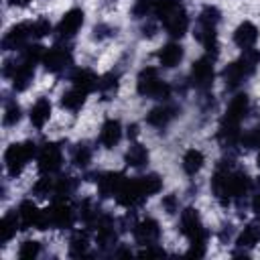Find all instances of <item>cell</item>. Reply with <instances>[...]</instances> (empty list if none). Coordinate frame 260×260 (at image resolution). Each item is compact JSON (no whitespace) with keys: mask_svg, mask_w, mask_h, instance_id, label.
<instances>
[{"mask_svg":"<svg viewBox=\"0 0 260 260\" xmlns=\"http://www.w3.org/2000/svg\"><path fill=\"white\" fill-rule=\"evenodd\" d=\"M252 191H254V179L246 171L236 169L230 158L219 160L211 177V193L223 207H228L238 199H248Z\"/></svg>","mask_w":260,"mask_h":260,"instance_id":"obj_1","label":"cell"},{"mask_svg":"<svg viewBox=\"0 0 260 260\" xmlns=\"http://www.w3.org/2000/svg\"><path fill=\"white\" fill-rule=\"evenodd\" d=\"M250 112V100L246 93H236L228 108H225V114L219 122V130H217V140L221 144L223 150L232 152L240 146V138H242V122L246 120Z\"/></svg>","mask_w":260,"mask_h":260,"instance_id":"obj_2","label":"cell"},{"mask_svg":"<svg viewBox=\"0 0 260 260\" xmlns=\"http://www.w3.org/2000/svg\"><path fill=\"white\" fill-rule=\"evenodd\" d=\"M179 232L189 240V256L201 258L207 250V230L203 228V221L199 217V211L195 207H185L179 217Z\"/></svg>","mask_w":260,"mask_h":260,"instance_id":"obj_3","label":"cell"},{"mask_svg":"<svg viewBox=\"0 0 260 260\" xmlns=\"http://www.w3.org/2000/svg\"><path fill=\"white\" fill-rule=\"evenodd\" d=\"M221 20V12L215 6H203L197 20H195V28L193 35L195 39L203 45L205 53L211 57H217L219 53V43H217V24Z\"/></svg>","mask_w":260,"mask_h":260,"instance_id":"obj_4","label":"cell"},{"mask_svg":"<svg viewBox=\"0 0 260 260\" xmlns=\"http://www.w3.org/2000/svg\"><path fill=\"white\" fill-rule=\"evenodd\" d=\"M258 65H260V51L258 49L252 47V49L242 51V55L236 61L228 63L221 71V79H223L225 87L228 89H238L248 77H252L256 73Z\"/></svg>","mask_w":260,"mask_h":260,"instance_id":"obj_5","label":"cell"},{"mask_svg":"<svg viewBox=\"0 0 260 260\" xmlns=\"http://www.w3.org/2000/svg\"><path fill=\"white\" fill-rule=\"evenodd\" d=\"M154 14L162 22L165 32L173 39H181L189 30V14L181 0H158Z\"/></svg>","mask_w":260,"mask_h":260,"instance_id":"obj_6","label":"cell"},{"mask_svg":"<svg viewBox=\"0 0 260 260\" xmlns=\"http://www.w3.org/2000/svg\"><path fill=\"white\" fill-rule=\"evenodd\" d=\"M77 213L69 199H53V203L43 209L37 230H71Z\"/></svg>","mask_w":260,"mask_h":260,"instance_id":"obj_7","label":"cell"},{"mask_svg":"<svg viewBox=\"0 0 260 260\" xmlns=\"http://www.w3.org/2000/svg\"><path fill=\"white\" fill-rule=\"evenodd\" d=\"M136 91L142 98L150 100H169L171 98V85L160 79L156 67H144L136 77Z\"/></svg>","mask_w":260,"mask_h":260,"instance_id":"obj_8","label":"cell"},{"mask_svg":"<svg viewBox=\"0 0 260 260\" xmlns=\"http://www.w3.org/2000/svg\"><path fill=\"white\" fill-rule=\"evenodd\" d=\"M39 148L32 140H22V142H14L6 148L4 152V165H6V173L10 177H16L22 173V169L37 156Z\"/></svg>","mask_w":260,"mask_h":260,"instance_id":"obj_9","label":"cell"},{"mask_svg":"<svg viewBox=\"0 0 260 260\" xmlns=\"http://www.w3.org/2000/svg\"><path fill=\"white\" fill-rule=\"evenodd\" d=\"M114 199H116L118 205H122L126 209H134V207L142 205L148 199V195H146V191H144V187L140 183V177H132V179L126 177L122 181V185H120V189H118Z\"/></svg>","mask_w":260,"mask_h":260,"instance_id":"obj_10","label":"cell"},{"mask_svg":"<svg viewBox=\"0 0 260 260\" xmlns=\"http://www.w3.org/2000/svg\"><path fill=\"white\" fill-rule=\"evenodd\" d=\"M213 63H215V57H211V55L205 53L201 59H197V61L191 65L189 81H191V85H193L197 91H209V89H211L213 79H215Z\"/></svg>","mask_w":260,"mask_h":260,"instance_id":"obj_11","label":"cell"},{"mask_svg":"<svg viewBox=\"0 0 260 260\" xmlns=\"http://www.w3.org/2000/svg\"><path fill=\"white\" fill-rule=\"evenodd\" d=\"M63 150L57 142H45L37 152V167L41 175H55L61 171Z\"/></svg>","mask_w":260,"mask_h":260,"instance_id":"obj_12","label":"cell"},{"mask_svg":"<svg viewBox=\"0 0 260 260\" xmlns=\"http://www.w3.org/2000/svg\"><path fill=\"white\" fill-rule=\"evenodd\" d=\"M41 63L51 73H63L65 69H69L73 65V53H71V49L67 45L57 43V45H53L51 49L45 51Z\"/></svg>","mask_w":260,"mask_h":260,"instance_id":"obj_13","label":"cell"},{"mask_svg":"<svg viewBox=\"0 0 260 260\" xmlns=\"http://www.w3.org/2000/svg\"><path fill=\"white\" fill-rule=\"evenodd\" d=\"M116 219L110 213H102L95 223V244L102 252H114V246L118 242V228Z\"/></svg>","mask_w":260,"mask_h":260,"instance_id":"obj_14","label":"cell"},{"mask_svg":"<svg viewBox=\"0 0 260 260\" xmlns=\"http://www.w3.org/2000/svg\"><path fill=\"white\" fill-rule=\"evenodd\" d=\"M83 20H85V14H83L81 8H71V10H67V12L61 16V20L57 22V26H55V37H57V41H59V43L71 41V39L77 35V30L83 26Z\"/></svg>","mask_w":260,"mask_h":260,"instance_id":"obj_15","label":"cell"},{"mask_svg":"<svg viewBox=\"0 0 260 260\" xmlns=\"http://www.w3.org/2000/svg\"><path fill=\"white\" fill-rule=\"evenodd\" d=\"M32 41V24L28 22H18L6 30L2 37V49L4 51H22L26 45Z\"/></svg>","mask_w":260,"mask_h":260,"instance_id":"obj_16","label":"cell"},{"mask_svg":"<svg viewBox=\"0 0 260 260\" xmlns=\"http://www.w3.org/2000/svg\"><path fill=\"white\" fill-rule=\"evenodd\" d=\"M179 114H181V106L165 100L162 104H158L146 114V124L152 128H167Z\"/></svg>","mask_w":260,"mask_h":260,"instance_id":"obj_17","label":"cell"},{"mask_svg":"<svg viewBox=\"0 0 260 260\" xmlns=\"http://www.w3.org/2000/svg\"><path fill=\"white\" fill-rule=\"evenodd\" d=\"M132 236H134L136 244H140V246L158 244V240H160V225H158V221L154 217H144V219L134 223Z\"/></svg>","mask_w":260,"mask_h":260,"instance_id":"obj_18","label":"cell"},{"mask_svg":"<svg viewBox=\"0 0 260 260\" xmlns=\"http://www.w3.org/2000/svg\"><path fill=\"white\" fill-rule=\"evenodd\" d=\"M126 179L124 173L120 171H106V173H100L95 175V185H98V193L100 197L108 199V197H116L122 181Z\"/></svg>","mask_w":260,"mask_h":260,"instance_id":"obj_19","label":"cell"},{"mask_svg":"<svg viewBox=\"0 0 260 260\" xmlns=\"http://www.w3.org/2000/svg\"><path fill=\"white\" fill-rule=\"evenodd\" d=\"M120 140H122V124H120V120L108 118V120L102 124V128H100L98 142H100L104 148H114Z\"/></svg>","mask_w":260,"mask_h":260,"instance_id":"obj_20","label":"cell"},{"mask_svg":"<svg viewBox=\"0 0 260 260\" xmlns=\"http://www.w3.org/2000/svg\"><path fill=\"white\" fill-rule=\"evenodd\" d=\"M16 213H18L20 230H30V228H39V221H41V213H43V209H39V207L35 205V201L24 199V201L16 207Z\"/></svg>","mask_w":260,"mask_h":260,"instance_id":"obj_21","label":"cell"},{"mask_svg":"<svg viewBox=\"0 0 260 260\" xmlns=\"http://www.w3.org/2000/svg\"><path fill=\"white\" fill-rule=\"evenodd\" d=\"M183 55H185L183 47H181L179 43L171 41V43H167V45L160 47V51L156 53V59H158V65H160V67L173 69V67H177V65L183 61Z\"/></svg>","mask_w":260,"mask_h":260,"instance_id":"obj_22","label":"cell"},{"mask_svg":"<svg viewBox=\"0 0 260 260\" xmlns=\"http://www.w3.org/2000/svg\"><path fill=\"white\" fill-rule=\"evenodd\" d=\"M258 41V26L250 20H244L242 24H238V28L234 30V43L246 51V49H252Z\"/></svg>","mask_w":260,"mask_h":260,"instance_id":"obj_23","label":"cell"},{"mask_svg":"<svg viewBox=\"0 0 260 260\" xmlns=\"http://www.w3.org/2000/svg\"><path fill=\"white\" fill-rule=\"evenodd\" d=\"M98 81H100V77H98L91 69H87V67H79V69H75V71L71 73V83H73V87H79V89L85 91V93L95 91V89H98Z\"/></svg>","mask_w":260,"mask_h":260,"instance_id":"obj_24","label":"cell"},{"mask_svg":"<svg viewBox=\"0 0 260 260\" xmlns=\"http://www.w3.org/2000/svg\"><path fill=\"white\" fill-rule=\"evenodd\" d=\"M28 118H30V124L41 130V128L49 122V118H51V102H49L47 98H39V100L30 106Z\"/></svg>","mask_w":260,"mask_h":260,"instance_id":"obj_25","label":"cell"},{"mask_svg":"<svg viewBox=\"0 0 260 260\" xmlns=\"http://www.w3.org/2000/svg\"><path fill=\"white\" fill-rule=\"evenodd\" d=\"M18 230H20L18 213H16V209H10V211L0 219V244L6 246V244L16 236Z\"/></svg>","mask_w":260,"mask_h":260,"instance_id":"obj_26","label":"cell"},{"mask_svg":"<svg viewBox=\"0 0 260 260\" xmlns=\"http://www.w3.org/2000/svg\"><path fill=\"white\" fill-rule=\"evenodd\" d=\"M258 242H260V219L250 221V223L242 230V234L236 238V244H238L240 250H250V248H254Z\"/></svg>","mask_w":260,"mask_h":260,"instance_id":"obj_27","label":"cell"},{"mask_svg":"<svg viewBox=\"0 0 260 260\" xmlns=\"http://www.w3.org/2000/svg\"><path fill=\"white\" fill-rule=\"evenodd\" d=\"M124 162H126L128 167H132V169H142V167H146V165H148V150H146V146H142L140 142H132L130 148H128L126 154H124Z\"/></svg>","mask_w":260,"mask_h":260,"instance_id":"obj_28","label":"cell"},{"mask_svg":"<svg viewBox=\"0 0 260 260\" xmlns=\"http://www.w3.org/2000/svg\"><path fill=\"white\" fill-rule=\"evenodd\" d=\"M100 215H102V209H100V205H98L95 201H91V199H83V201L79 203V207H77V217H79L87 228H95Z\"/></svg>","mask_w":260,"mask_h":260,"instance_id":"obj_29","label":"cell"},{"mask_svg":"<svg viewBox=\"0 0 260 260\" xmlns=\"http://www.w3.org/2000/svg\"><path fill=\"white\" fill-rule=\"evenodd\" d=\"M87 95H89V93H85V91H81L79 87H73V85H71V89L63 91V95H61V108H65V110H69V112H79V110L83 108Z\"/></svg>","mask_w":260,"mask_h":260,"instance_id":"obj_30","label":"cell"},{"mask_svg":"<svg viewBox=\"0 0 260 260\" xmlns=\"http://www.w3.org/2000/svg\"><path fill=\"white\" fill-rule=\"evenodd\" d=\"M79 181L71 175H61L55 179V189H53V199H69L77 191Z\"/></svg>","mask_w":260,"mask_h":260,"instance_id":"obj_31","label":"cell"},{"mask_svg":"<svg viewBox=\"0 0 260 260\" xmlns=\"http://www.w3.org/2000/svg\"><path fill=\"white\" fill-rule=\"evenodd\" d=\"M181 165H183V171H185L189 177H195V175L203 169V165H205V156H203L201 150H197V148H189V150L183 154Z\"/></svg>","mask_w":260,"mask_h":260,"instance_id":"obj_32","label":"cell"},{"mask_svg":"<svg viewBox=\"0 0 260 260\" xmlns=\"http://www.w3.org/2000/svg\"><path fill=\"white\" fill-rule=\"evenodd\" d=\"M89 248V234L87 230H75L69 238V256L81 258Z\"/></svg>","mask_w":260,"mask_h":260,"instance_id":"obj_33","label":"cell"},{"mask_svg":"<svg viewBox=\"0 0 260 260\" xmlns=\"http://www.w3.org/2000/svg\"><path fill=\"white\" fill-rule=\"evenodd\" d=\"M118 85H120V73L118 71H108L106 75L100 77L98 81V91L104 100H110L116 91H118Z\"/></svg>","mask_w":260,"mask_h":260,"instance_id":"obj_34","label":"cell"},{"mask_svg":"<svg viewBox=\"0 0 260 260\" xmlns=\"http://www.w3.org/2000/svg\"><path fill=\"white\" fill-rule=\"evenodd\" d=\"M91 156H93V150H91V146L87 142H77L71 148V162L77 169H87L89 162H91Z\"/></svg>","mask_w":260,"mask_h":260,"instance_id":"obj_35","label":"cell"},{"mask_svg":"<svg viewBox=\"0 0 260 260\" xmlns=\"http://www.w3.org/2000/svg\"><path fill=\"white\" fill-rule=\"evenodd\" d=\"M22 118V110L18 106L16 100H6L4 102V116H2V122L4 126H16Z\"/></svg>","mask_w":260,"mask_h":260,"instance_id":"obj_36","label":"cell"},{"mask_svg":"<svg viewBox=\"0 0 260 260\" xmlns=\"http://www.w3.org/2000/svg\"><path fill=\"white\" fill-rule=\"evenodd\" d=\"M53 189H55V179L53 175H43L35 185H32V195L45 199V197H53Z\"/></svg>","mask_w":260,"mask_h":260,"instance_id":"obj_37","label":"cell"},{"mask_svg":"<svg viewBox=\"0 0 260 260\" xmlns=\"http://www.w3.org/2000/svg\"><path fill=\"white\" fill-rule=\"evenodd\" d=\"M156 4L158 0H134V6H132V16L142 20V18H148L154 10H156Z\"/></svg>","mask_w":260,"mask_h":260,"instance_id":"obj_38","label":"cell"},{"mask_svg":"<svg viewBox=\"0 0 260 260\" xmlns=\"http://www.w3.org/2000/svg\"><path fill=\"white\" fill-rule=\"evenodd\" d=\"M140 183H142V187H144V191H146V195H148V197L156 195V193L162 189V179H160L156 173L142 175V177H140Z\"/></svg>","mask_w":260,"mask_h":260,"instance_id":"obj_39","label":"cell"},{"mask_svg":"<svg viewBox=\"0 0 260 260\" xmlns=\"http://www.w3.org/2000/svg\"><path fill=\"white\" fill-rule=\"evenodd\" d=\"M18 258H22V260H32V258H37L39 254H41V244L37 242V240H24L20 246H18Z\"/></svg>","mask_w":260,"mask_h":260,"instance_id":"obj_40","label":"cell"},{"mask_svg":"<svg viewBox=\"0 0 260 260\" xmlns=\"http://www.w3.org/2000/svg\"><path fill=\"white\" fill-rule=\"evenodd\" d=\"M32 24V39H43L47 35H51V22L47 18H37V20H30Z\"/></svg>","mask_w":260,"mask_h":260,"instance_id":"obj_41","label":"cell"},{"mask_svg":"<svg viewBox=\"0 0 260 260\" xmlns=\"http://www.w3.org/2000/svg\"><path fill=\"white\" fill-rule=\"evenodd\" d=\"M162 209L169 213V215H173V213H177L179 211V199H177V195H165L162 197Z\"/></svg>","mask_w":260,"mask_h":260,"instance_id":"obj_42","label":"cell"},{"mask_svg":"<svg viewBox=\"0 0 260 260\" xmlns=\"http://www.w3.org/2000/svg\"><path fill=\"white\" fill-rule=\"evenodd\" d=\"M112 35H116V28H112L108 24H98L93 28V39H98V41H102L106 37H112Z\"/></svg>","mask_w":260,"mask_h":260,"instance_id":"obj_43","label":"cell"},{"mask_svg":"<svg viewBox=\"0 0 260 260\" xmlns=\"http://www.w3.org/2000/svg\"><path fill=\"white\" fill-rule=\"evenodd\" d=\"M250 207H252V211L260 217V189L254 191V195H252V199H250Z\"/></svg>","mask_w":260,"mask_h":260,"instance_id":"obj_44","label":"cell"},{"mask_svg":"<svg viewBox=\"0 0 260 260\" xmlns=\"http://www.w3.org/2000/svg\"><path fill=\"white\" fill-rule=\"evenodd\" d=\"M142 35L144 37H154V32H156V22H152V20H146L144 24H142Z\"/></svg>","mask_w":260,"mask_h":260,"instance_id":"obj_45","label":"cell"},{"mask_svg":"<svg viewBox=\"0 0 260 260\" xmlns=\"http://www.w3.org/2000/svg\"><path fill=\"white\" fill-rule=\"evenodd\" d=\"M234 236V230H232V225H223V230L219 232V240H221V244H225V242H230V238Z\"/></svg>","mask_w":260,"mask_h":260,"instance_id":"obj_46","label":"cell"},{"mask_svg":"<svg viewBox=\"0 0 260 260\" xmlns=\"http://www.w3.org/2000/svg\"><path fill=\"white\" fill-rule=\"evenodd\" d=\"M136 134H138V126L136 124H132V126H128V138H136Z\"/></svg>","mask_w":260,"mask_h":260,"instance_id":"obj_47","label":"cell"},{"mask_svg":"<svg viewBox=\"0 0 260 260\" xmlns=\"http://www.w3.org/2000/svg\"><path fill=\"white\" fill-rule=\"evenodd\" d=\"M32 0H8V4L10 6H26V4H30Z\"/></svg>","mask_w":260,"mask_h":260,"instance_id":"obj_48","label":"cell"},{"mask_svg":"<svg viewBox=\"0 0 260 260\" xmlns=\"http://www.w3.org/2000/svg\"><path fill=\"white\" fill-rule=\"evenodd\" d=\"M256 162H258V169H260V148H258V158H256Z\"/></svg>","mask_w":260,"mask_h":260,"instance_id":"obj_49","label":"cell"}]
</instances>
